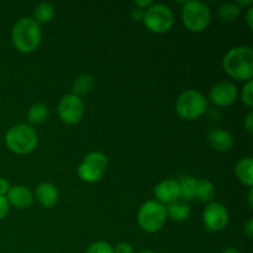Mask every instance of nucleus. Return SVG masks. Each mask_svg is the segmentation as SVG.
<instances>
[{
    "instance_id": "nucleus-1",
    "label": "nucleus",
    "mask_w": 253,
    "mask_h": 253,
    "mask_svg": "<svg viewBox=\"0 0 253 253\" xmlns=\"http://www.w3.org/2000/svg\"><path fill=\"white\" fill-rule=\"evenodd\" d=\"M226 74L236 81H251L253 76V49L249 46H236L227 51L222 59Z\"/></svg>"
},
{
    "instance_id": "nucleus-2",
    "label": "nucleus",
    "mask_w": 253,
    "mask_h": 253,
    "mask_svg": "<svg viewBox=\"0 0 253 253\" xmlns=\"http://www.w3.org/2000/svg\"><path fill=\"white\" fill-rule=\"evenodd\" d=\"M41 40V26L32 17H22L12 26L11 42L15 48L22 53H31L37 49Z\"/></svg>"
},
{
    "instance_id": "nucleus-3",
    "label": "nucleus",
    "mask_w": 253,
    "mask_h": 253,
    "mask_svg": "<svg viewBox=\"0 0 253 253\" xmlns=\"http://www.w3.org/2000/svg\"><path fill=\"white\" fill-rule=\"evenodd\" d=\"M39 135L36 130L26 124H17L10 127L5 135V145L16 155H27L36 148Z\"/></svg>"
},
{
    "instance_id": "nucleus-4",
    "label": "nucleus",
    "mask_w": 253,
    "mask_h": 253,
    "mask_svg": "<svg viewBox=\"0 0 253 253\" xmlns=\"http://www.w3.org/2000/svg\"><path fill=\"white\" fill-rule=\"evenodd\" d=\"M208 110V99L197 89H187L175 100V111L182 119L197 120Z\"/></svg>"
},
{
    "instance_id": "nucleus-5",
    "label": "nucleus",
    "mask_w": 253,
    "mask_h": 253,
    "mask_svg": "<svg viewBox=\"0 0 253 253\" xmlns=\"http://www.w3.org/2000/svg\"><path fill=\"white\" fill-rule=\"evenodd\" d=\"M166 207L157 200H147L140 207L137 212V222L141 229L148 234L157 232L167 221Z\"/></svg>"
},
{
    "instance_id": "nucleus-6",
    "label": "nucleus",
    "mask_w": 253,
    "mask_h": 253,
    "mask_svg": "<svg viewBox=\"0 0 253 253\" xmlns=\"http://www.w3.org/2000/svg\"><path fill=\"white\" fill-rule=\"evenodd\" d=\"M182 21L192 32H203L208 29L211 20L209 6L200 0H189L182 9Z\"/></svg>"
},
{
    "instance_id": "nucleus-7",
    "label": "nucleus",
    "mask_w": 253,
    "mask_h": 253,
    "mask_svg": "<svg viewBox=\"0 0 253 253\" xmlns=\"http://www.w3.org/2000/svg\"><path fill=\"white\" fill-rule=\"evenodd\" d=\"M142 22L155 34H166L174 24L173 11L165 4H152L143 12Z\"/></svg>"
},
{
    "instance_id": "nucleus-8",
    "label": "nucleus",
    "mask_w": 253,
    "mask_h": 253,
    "mask_svg": "<svg viewBox=\"0 0 253 253\" xmlns=\"http://www.w3.org/2000/svg\"><path fill=\"white\" fill-rule=\"evenodd\" d=\"M108 165V157L104 153H88L78 166V177L85 183L99 182L105 174Z\"/></svg>"
},
{
    "instance_id": "nucleus-9",
    "label": "nucleus",
    "mask_w": 253,
    "mask_h": 253,
    "mask_svg": "<svg viewBox=\"0 0 253 253\" xmlns=\"http://www.w3.org/2000/svg\"><path fill=\"white\" fill-rule=\"evenodd\" d=\"M58 115L66 125H76L84 115V103L74 94H66L58 103Z\"/></svg>"
},
{
    "instance_id": "nucleus-10",
    "label": "nucleus",
    "mask_w": 253,
    "mask_h": 253,
    "mask_svg": "<svg viewBox=\"0 0 253 253\" xmlns=\"http://www.w3.org/2000/svg\"><path fill=\"white\" fill-rule=\"evenodd\" d=\"M230 220L226 207L220 203H209L203 211V221L209 231H222Z\"/></svg>"
},
{
    "instance_id": "nucleus-11",
    "label": "nucleus",
    "mask_w": 253,
    "mask_h": 253,
    "mask_svg": "<svg viewBox=\"0 0 253 253\" xmlns=\"http://www.w3.org/2000/svg\"><path fill=\"white\" fill-rule=\"evenodd\" d=\"M239 98V90L231 82H220L215 84L209 93V99L216 106H230Z\"/></svg>"
},
{
    "instance_id": "nucleus-12",
    "label": "nucleus",
    "mask_w": 253,
    "mask_h": 253,
    "mask_svg": "<svg viewBox=\"0 0 253 253\" xmlns=\"http://www.w3.org/2000/svg\"><path fill=\"white\" fill-rule=\"evenodd\" d=\"M157 202L161 204H170L180 198L179 183L175 179H165L161 180L153 189Z\"/></svg>"
},
{
    "instance_id": "nucleus-13",
    "label": "nucleus",
    "mask_w": 253,
    "mask_h": 253,
    "mask_svg": "<svg viewBox=\"0 0 253 253\" xmlns=\"http://www.w3.org/2000/svg\"><path fill=\"white\" fill-rule=\"evenodd\" d=\"M9 205L17 208V209H26L34 202V195L31 190L25 185H14L10 187L9 192L5 195Z\"/></svg>"
},
{
    "instance_id": "nucleus-14",
    "label": "nucleus",
    "mask_w": 253,
    "mask_h": 253,
    "mask_svg": "<svg viewBox=\"0 0 253 253\" xmlns=\"http://www.w3.org/2000/svg\"><path fill=\"white\" fill-rule=\"evenodd\" d=\"M35 198L40 205L46 209H51L58 202V190L56 185L49 182H42L37 185L35 190Z\"/></svg>"
},
{
    "instance_id": "nucleus-15",
    "label": "nucleus",
    "mask_w": 253,
    "mask_h": 253,
    "mask_svg": "<svg viewBox=\"0 0 253 253\" xmlns=\"http://www.w3.org/2000/svg\"><path fill=\"white\" fill-rule=\"evenodd\" d=\"M208 141L214 150L219 152H227L234 145V138L229 131L224 128H214L208 133Z\"/></svg>"
},
{
    "instance_id": "nucleus-16",
    "label": "nucleus",
    "mask_w": 253,
    "mask_h": 253,
    "mask_svg": "<svg viewBox=\"0 0 253 253\" xmlns=\"http://www.w3.org/2000/svg\"><path fill=\"white\" fill-rule=\"evenodd\" d=\"M235 174L237 179L245 185L251 188L253 184V160L251 157H244L237 161L235 166Z\"/></svg>"
},
{
    "instance_id": "nucleus-17",
    "label": "nucleus",
    "mask_w": 253,
    "mask_h": 253,
    "mask_svg": "<svg viewBox=\"0 0 253 253\" xmlns=\"http://www.w3.org/2000/svg\"><path fill=\"white\" fill-rule=\"evenodd\" d=\"M166 211H167V217H170L173 221L182 222L189 217L190 208L185 202L175 200L166 207Z\"/></svg>"
},
{
    "instance_id": "nucleus-18",
    "label": "nucleus",
    "mask_w": 253,
    "mask_h": 253,
    "mask_svg": "<svg viewBox=\"0 0 253 253\" xmlns=\"http://www.w3.org/2000/svg\"><path fill=\"white\" fill-rule=\"evenodd\" d=\"M54 7L53 5L49 2H40L35 6L34 9V17L32 19L37 22V24H48L52 21L54 17Z\"/></svg>"
},
{
    "instance_id": "nucleus-19",
    "label": "nucleus",
    "mask_w": 253,
    "mask_h": 253,
    "mask_svg": "<svg viewBox=\"0 0 253 253\" xmlns=\"http://www.w3.org/2000/svg\"><path fill=\"white\" fill-rule=\"evenodd\" d=\"M215 195V188L210 180L199 179L195 188V199L202 203H210Z\"/></svg>"
},
{
    "instance_id": "nucleus-20",
    "label": "nucleus",
    "mask_w": 253,
    "mask_h": 253,
    "mask_svg": "<svg viewBox=\"0 0 253 253\" xmlns=\"http://www.w3.org/2000/svg\"><path fill=\"white\" fill-rule=\"evenodd\" d=\"M94 86V78L90 74H81L76 78L73 83V93L77 96H83L86 95L88 93H90V90Z\"/></svg>"
},
{
    "instance_id": "nucleus-21",
    "label": "nucleus",
    "mask_w": 253,
    "mask_h": 253,
    "mask_svg": "<svg viewBox=\"0 0 253 253\" xmlns=\"http://www.w3.org/2000/svg\"><path fill=\"white\" fill-rule=\"evenodd\" d=\"M48 118V108L42 103H35L27 110V119L31 124H43Z\"/></svg>"
},
{
    "instance_id": "nucleus-22",
    "label": "nucleus",
    "mask_w": 253,
    "mask_h": 253,
    "mask_svg": "<svg viewBox=\"0 0 253 253\" xmlns=\"http://www.w3.org/2000/svg\"><path fill=\"white\" fill-rule=\"evenodd\" d=\"M198 179L192 175H185L182 179L178 180L180 189V197L184 200L195 199V188H197Z\"/></svg>"
},
{
    "instance_id": "nucleus-23",
    "label": "nucleus",
    "mask_w": 253,
    "mask_h": 253,
    "mask_svg": "<svg viewBox=\"0 0 253 253\" xmlns=\"http://www.w3.org/2000/svg\"><path fill=\"white\" fill-rule=\"evenodd\" d=\"M240 12H241V9L236 5V2L229 1L224 2L222 5H220V7L217 9V15L221 20L227 22L235 21L237 17L240 16Z\"/></svg>"
},
{
    "instance_id": "nucleus-24",
    "label": "nucleus",
    "mask_w": 253,
    "mask_h": 253,
    "mask_svg": "<svg viewBox=\"0 0 253 253\" xmlns=\"http://www.w3.org/2000/svg\"><path fill=\"white\" fill-rule=\"evenodd\" d=\"M241 100L247 108H252L253 106V82L247 81L245 83L244 88L241 90Z\"/></svg>"
},
{
    "instance_id": "nucleus-25",
    "label": "nucleus",
    "mask_w": 253,
    "mask_h": 253,
    "mask_svg": "<svg viewBox=\"0 0 253 253\" xmlns=\"http://www.w3.org/2000/svg\"><path fill=\"white\" fill-rule=\"evenodd\" d=\"M85 253H114V247L105 241H96L86 249Z\"/></svg>"
},
{
    "instance_id": "nucleus-26",
    "label": "nucleus",
    "mask_w": 253,
    "mask_h": 253,
    "mask_svg": "<svg viewBox=\"0 0 253 253\" xmlns=\"http://www.w3.org/2000/svg\"><path fill=\"white\" fill-rule=\"evenodd\" d=\"M114 253H133V247L128 242H120L114 247Z\"/></svg>"
},
{
    "instance_id": "nucleus-27",
    "label": "nucleus",
    "mask_w": 253,
    "mask_h": 253,
    "mask_svg": "<svg viewBox=\"0 0 253 253\" xmlns=\"http://www.w3.org/2000/svg\"><path fill=\"white\" fill-rule=\"evenodd\" d=\"M9 203H7L6 198L5 197H1L0 195V220L4 219L5 216L7 215V212H9Z\"/></svg>"
},
{
    "instance_id": "nucleus-28",
    "label": "nucleus",
    "mask_w": 253,
    "mask_h": 253,
    "mask_svg": "<svg viewBox=\"0 0 253 253\" xmlns=\"http://www.w3.org/2000/svg\"><path fill=\"white\" fill-rule=\"evenodd\" d=\"M245 127L249 131V133H253V111L251 110L245 118Z\"/></svg>"
},
{
    "instance_id": "nucleus-29",
    "label": "nucleus",
    "mask_w": 253,
    "mask_h": 253,
    "mask_svg": "<svg viewBox=\"0 0 253 253\" xmlns=\"http://www.w3.org/2000/svg\"><path fill=\"white\" fill-rule=\"evenodd\" d=\"M244 234L249 240H252L253 237V220L250 219L244 226Z\"/></svg>"
},
{
    "instance_id": "nucleus-30",
    "label": "nucleus",
    "mask_w": 253,
    "mask_h": 253,
    "mask_svg": "<svg viewBox=\"0 0 253 253\" xmlns=\"http://www.w3.org/2000/svg\"><path fill=\"white\" fill-rule=\"evenodd\" d=\"M143 12H145V10L135 7V9H132V11H131V19H132L133 21H142Z\"/></svg>"
},
{
    "instance_id": "nucleus-31",
    "label": "nucleus",
    "mask_w": 253,
    "mask_h": 253,
    "mask_svg": "<svg viewBox=\"0 0 253 253\" xmlns=\"http://www.w3.org/2000/svg\"><path fill=\"white\" fill-rule=\"evenodd\" d=\"M10 189V183L4 178H0V195L5 197Z\"/></svg>"
},
{
    "instance_id": "nucleus-32",
    "label": "nucleus",
    "mask_w": 253,
    "mask_h": 253,
    "mask_svg": "<svg viewBox=\"0 0 253 253\" xmlns=\"http://www.w3.org/2000/svg\"><path fill=\"white\" fill-rule=\"evenodd\" d=\"M153 2L151 0H136L135 1V6L138 7V9L146 10L147 7H150Z\"/></svg>"
},
{
    "instance_id": "nucleus-33",
    "label": "nucleus",
    "mask_w": 253,
    "mask_h": 253,
    "mask_svg": "<svg viewBox=\"0 0 253 253\" xmlns=\"http://www.w3.org/2000/svg\"><path fill=\"white\" fill-rule=\"evenodd\" d=\"M252 15H253V7H249L247 10V24H249L250 29H253V19H252Z\"/></svg>"
},
{
    "instance_id": "nucleus-34",
    "label": "nucleus",
    "mask_w": 253,
    "mask_h": 253,
    "mask_svg": "<svg viewBox=\"0 0 253 253\" xmlns=\"http://www.w3.org/2000/svg\"><path fill=\"white\" fill-rule=\"evenodd\" d=\"M235 2H236V5L240 7V9H241V7H246V6L251 7L252 5H253L252 0H246V1H242V0H239V1H235Z\"/></svg>"
},
{
    "instance_id": "nucleus-35",
    "label": "nucleus",
    "mask_w": 253,
    "mask_h": 253,
    "mask_svg": "<svg viewBox=\"0 0 253 253\" xmlns=\"http://www.w3.org/2000/svg\"><path fill=\"white\" fill-rule=\"evenodd\" d=\"M222 253H241V252H240L237 249H235V247H226V249L222 251Z\"/></svg>"
},
{
    "instance_id": "nucleus-36",
    "label": "nucleus",
    "mask_w": 253,
    "mask_h": 253,
    "mask_svg": "<svg viewBox=\"0 0 253 253\" xmlns=\"http://www.w3.org/2000/svg\"><path fill=\"white\" fill-rule=\"evenodd\" d=\"M253 190H252V188L251 189H250V192H249V205L250 207H252L253 205Z\"/></svg>"
},
{
    "instance_id": "nucleus-37",
    "label": "nucleus",
    "mask_w": 253,
    "mask_h": 253,
    "mask_svg": "<svg viewBox=\"0 0 253 253\" xmlns=\"http://www.w3.org/2000/svg\"><path fill=\"white\" fill-rule=\"evenodd\" d=\"M138 253H155V252H152V251H141V252H138Z\"/></svg>"
}]
</instances>
